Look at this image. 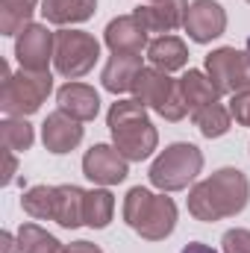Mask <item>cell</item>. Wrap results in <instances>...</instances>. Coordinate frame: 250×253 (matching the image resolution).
Here are the masks:
<instances>
[{
	"instance_id": "9a60e30c",
	"label": "cell",
	"mask_w": 250,
	"mask_h": 253,
	"mask_svg": "<svg viewBox=\"0 0 250 253\" xmlns=\"http://www.w3.org/2000/svg\"><path fill=\"white\" fill-rule=\"evenodd\" d=\"M56 103H59L62 112H68L77 121H94L97 112H100V94L91 85L77 83V80H68L56 91Z\"/></svg>"
},
{
	"instance_id": "e0dca14e",
	"label": "cell",
	"mask_w": 250,
	"mask_h": 253,
	"mask_svg": "<svg viewBox=\"0 0 250 253\" xmlns=\"http://www.w3.org/2000/svg\"><path fill=\"white\" fill-rule=\"evenodd\" d=\"M147 59L153 68L171 74V71H183L188 65V47L183 39L177 36H156L147 44Z\"/></svg>"
},
{
	"instance_id": "836d02e7",
	"label": "cell",
	"mask_w": 250,
	"mask_h": 253,
	"mask_svg": "<svg viewBox=\"0 0 250 253\" xmlns=\"http://www.w3.org/2000/svg\"><path fill=\"white\" fill-rule=\"evenodd\" d=\"M150 3H153V0H150Z\"/></svg>"
},
{
	"instance_id": "ffe728a7",
	"label": "cell",
	"mask_w": 250,
	"mask_h": 253,
	"mask_svg": "<svg viewBox=\"0 0 250 253\" xmlns=\"http://www.w3.org/2000/svg\"><path fill=\"white\" fill-rule=\"evenodd\" d=\"M59 227L77 230L85 224V189L80 186H56V218Z\"/></svg>"
},
{
	"instance_id": "5b68a950",
	"label": "cell",
	"mask_w": 250,
	"mask_h": 253,
	"mask_svg": "<svg viewBox=\"0 0 250 253\" xmlns=\"http://www.w3.org/2000/svg\"><path fill=\"white\" fill-rule=\"evenodd\" d=\"M203 171V150L197 144L177 141L168 144L150 165L147 177L159 191H183L188 183L197 180V174Z\"/></svg>"
},
{
	"instance_id": "d6986e66",
	"label": "cell",
	"mask_w": 250,
	"mask_h": 253,
	"mask_svg": "<svg viewBox=\"0 0 250 253\" xmlns=\"http://www.w3.org/2000/svg\"><path fill=\"white\" fill-rule=\"evenodd\" d=\"M97 0H42V15L47 24L68 27V24H83L94 15Z\"/></svg>"
},
{
	"instance_id": "4dcf8cb0",
	"label": "cell",
	"mask_w": 250,
	"mask_h": 253,
	"mask_svg": "<svg viewBox=\"0 0 250 253\" xmlns=\"http://www.w3.org/2000/svg\"><path fill=\"white\" fill-rule=\"evenodd\" d=\"M68 253H103L97 245H91V242H71L68 245Z\"/></svg>"
},
{
	"instance_id": "3957f363",
	"label": "cell",
	"mask_w": 250,
	"mask_h": 253,
	"mask_svg": "<svg viewBox=\"0 0 250 253\" xmlns=\"http://www.w3.org/2000/svg\"><path fill=\"white\" fill-rule=\"evenodd\" d=\"M124 221L144 242H162L177 227V203L165 197V191L153 194L144 186H135L124 197Z\"/></svg>"
},
{
	"instance_id": "d6a6232c",
	"label": "cell",
	"mask_w": 250,
	"mask_h": 253,
	"mask_svg": "<svg viewBox=\"0 0 250 253\" xmlns=\"http://www.w3.org/2000/svg\"><path fill=\"white\" fill-rule=\"evenodd\" d=\"M248 50H250V39H248Z\"/></svg>"
},
{
	"instance_id": "e575fe53",
	"label": "cell",
	"mask_w": 250,
	"mask_h": 253,
	"mask_svg": "<svg viewBox=\"0 0 250 253\" xmlns=\"http://www.w3.org/2000/svg\"><path fill=\"white\" fill-rule=\"evenodd\" d=\"M248 3H250V0H248Z\"/></svg>"
},
{
	"instance_id": "484cf974",
	"label": "cell",
	"mask_w": 250,
	"mask_h": 253,
	"mask_svg": "<svg viewBox=\"0 0 250 253\" xmlns=\"http://www.w3.org/2000/svg\"><path fill=\"white\" fill-rule=\"evenodd\" d=\"M0 141H3V150H12V153H27L36 141V129L27 118H3L0 121Z\"/></svg>"
},
{
	"instance_id": "f1b7e54d",
	"label": "cell",
	"mask_w": 250,
	"mask_h": 253,
	"mask_svg": "<svg viewBox=\"0 0 250 253\" xmlns=\"http://www.w3.org/2000/svg\"><path fill=\"white\" fill-rule=\"evenodd\" d=\"M0 248H3V253H21L18 239H15L9 230H3V233H0Z\"/></svg>"
},
{
	"instance_id": "f546056e",
	"label": "cell",
	"mask_w": 250,
	"mask_h": 253,
	"mask_svg": "<svg viewBox=\"0 0 250 253\" xmlns=\"http://www.w3.org/2000/svg\"><path fill=\"white\" fill-rule=\"evenodd\" d=\"M15 168H18V162H15V153L12 150H6V171H3V186H9L12 180H15Z\"/></svg>"
},
{
	"instance_id": "30bf717a",
	"label": "cell",
	"mask_w": 250,
	"mask_h": 253,
	"mask_svg": "<svg viewBox=\"0 0 250 253\" xmlns=\"http://www.w3.org/2000/svg\"><path fill=\"white\" fill-rule=\"evenodd\" d=\"M83 174L94 186H118L129 174V159L121 156L115 144H94L83 156Z\"/></svg>"
},
{
	"instance_id": "ac0fdd59",
	"label": "cell",
	"mask_w": 250,
	"mask_h": 253,
	"mask_svg": "<svg viewBox=\"0 0 250 253\" xmlns=\"http://www.w3.org/2000/svg\"><path fill=\"white\" fill-rule=\"evenodd\" d=\"M177 83H180V94H183V100H186L188 112H197V109H203V106H209V103H218V97H221L218 88L212 85L209 74H203V71H197V68H188Z\"/></svg>"
},
{
	"instance_id": "7402d4cb",
	"label": "cell",
	"mask_w": 250,
	"mask_h": 253,
	"mask_svg": "<svg viewBox=\"0 0 250 253\" xmlns=\"http://www.w3.org/2000/svg\"><path fill=\"white\" fill-rule=\"evenodd\" d=\"M39 0H0V36H18L33 24Z\"/></svg>"
},
{
	"instance_id": "6da1fadb",
	"label": "cell",
	"mask_w": 250,
	"mask_h": 253,
	"mask_svg": "<svg viewBox=\"0 0 250 253\" xmlns=\"http://www.w3.org/2000/svg\"><path fill=\"white\" fill-rule=\"evenodd\" d=\"M250 203V180L239 168H221L212 177L200 180L188 191V212L203 221L215 224L224 218H236Z\"/></svg>"
},
{
	"instance_id": "52a82bcc",
	"label": "cell",
	"mask_w": 250,
	"mask_h": 253,
	"mask_svg": "<svg viewBox=\"0 0 250 253\" xmlns=\"http://www.w3.org/2000/svg\"><path fill=\"white\" fill-rule=\"evenodd\" d=\"M100 59V42L91 33L83 30H68L62 27L56 33V47H53V68L65 80H80L85 77Z\"/></svg>"
},
{
	"instance_id": "4316f807",
	"label": "cell",
	"mask_w": 250,
	"mask_h": 253,
	"mask_svg": "<svg viewBox=\"0 0 250 253\" xmlns=\"http://www.w3.org/2000/svg\"><path fill=\"white\" fill-rule=\"evenodd\" d=\"M221 248H224V253H250V230H245V227L227 230L221 239Z\"/></svg>"
},
{
	"instance_id": "d4e9b609",
	"label": "cell",
	"mask_w": 250,
	"mask_h": 253,
	"mask_svg": "<svg viewBox=\"0 0 250 253\" xmlns=\"http://www.w3.org/2000/svg\"><path fill=\"white\" fill-rule=\"evenodd\" d=\"M21 206L36 221H53L56 218V186H33L24 191Z\"/></svg>"
},
{
	"instance_id": "8992f818",
	"label": "cell",
	"mask_w": 250,
	"mask_h": 253,
	"mask_svg": "<svg viewBox=\"0 0 250 253\" xmlns=\"http://www.w3.org/2000/svg\"><path fill=\"white\" fill-rule=\"evenodd\" d=\"M132 94L144 109H153L156 115H162L171 124L183 121L188 115V106L183 100V94H180V83L171 80V74H165V71H159L153 65L138 71Z\"/></svg>"
},
{
	"instance_id": "cb8c5ba5",
	"label": "cell",
	"mask_w": 250,
	"mask_h": 253,
	"mask_svg": "<svg viewBox=\"0 0 250 253\" xmlns=\"http://www.w3.org/2000/svg\"><path fill=\"white\" fill-rule=\"evenodd\" d=\"M112 215H115V194L106 186L85 191V227L103 230V227H109Z\"/></svg>"
},
{
	"instance_id": "277c9868",
	"label": "cell",
	"mask_w": 250,
	"mask_h": 253,
	"mask_svg": "<svg viewBox=\"0 0 250 253\" xmlns=\"http://www.w3.org/2000/svg\"><path fill=\"white\" fill-rule=\"evenodd\" d=\"M3 71V85H0V109L9 118H27L33 112L42 109V103L47 100V94L53 91V77L50 71H18L12 74V68L0 62Z\"/></svg>"
},
{
	"instance_id": "7c38bea8",
	"label": "cell",
	"mask_w": 250,
	"mask_h": 253,
	"mask_svg": "<svg viewBox=\"0 0 250 253\" xmlns=\"http://www.w3.org/2000/svg\"><path fill=\"white\" fill-rule=\"evenodd\" d=\"M103 42L112 53H141L150 44V33L135 15H121L106 24Z\"/></svg>"
},
{
	"instance_id": "2e32d148",
	"label": "cell",
	"mask_w": 250,
	"mask_h": 253,
	"mask_svg": "<svg viewBox=\"0 0 250 253\" xmlns=\"http://www.w3.org/2000/svg\"><path fill=\"white\" fill-rule=\"evenodd\" d=\"M141 53H112L109 62L103 65V88L112 91V94H124V91H132L135 85V77L141 71Z\"/></svg>"
},
{
	"instance_id": "ba28073f",
	"label": "cell",
	"mask_w": 250,
	"mask_h": 253,
	"mask_svg": "<svg viewBox=\"0 0 250 253\" xmlns=\"http://www.w3.org/2000/svg\"><path fill=\"white\" fill-rule=\"evenodd\" d=\"M206 74L218 94H239L250 88V50L218 47L206 53Z\"/></svg>"
},
{
	"instance_id": "7a4b0ae2",
	"label": "cell",
	"mask_w": 250,
	"mask_h": 253,
	"mask_svg": "<svg viewBox=\"0 0 250 253\" xmlns=\"http://www.w3.org/2000/svg\"><path fill=\"white\" fill-rule=\"evenodd\" d=\"M106 126L112 132L115 147L129 162H141V159L153 156V150L159 144V132L150 121L147 109L138 100H115L109 106Z\"/></svg>"
},
{
	"instance_id": "44dd1931",
	"label": "cell",
	"mask_w": 250,
	"mask_h": 253,
	"mask_svg": "<svg viewBox=\"0 0 250 253\" xmlns=\"http://www.w3.org/2000/svg\"><path fill=\"white\" fill-rule=\"evenodd\" d=\"M191 121L200 129V135H206V138H221V135L230 132L233 115H230V106H224V103L218 100V103H209V106L191 112Z\"/></svg>"
},
{
	"instance_id": "8fae6325",
	"label": "cell",
	"mask_w": 250,
	"mask_h": 253,
	"mask_svg": "<svg viewBox=\"0 0 250 253\" xmlns=\"http://www.w3.org/2000/svg\"><path fill=\"white\" fill-rule=\"evenodd\" d=\"M183 30L188 33V39L194 44H209V42H215V39L224 36V30H227V12L215 0H194V3H188Z\"/></svg>"
},
{
	"instance_id": "1f68e13d",
	"label": "cell",
	"mask_w": 250,
	"mask_h": 253,
	"mask_svg": "<svg viewBox=\"0 0 250 253\" xmlns=\"http://www.w3.org/2000/svg\"><path fill=\"white\" fill-rule=\"evenodd\" d=\"M183 253H218L212 245H203V242H188L186 248H183Z\"/></svg>"
},
{
	"instance_id": "4fadbf2b",
	"label": "cell",
	"mask_w": 250,
	"mask_h": 253,
	"mask_svg": "<svg viewBox=\"0 0 250 253\" xmlns=\"http://www.w3.org/2000/svg\"><path fill=\"white\" fill-rule=\"evenodd\" d=\"M188 0H153L147 6H138L132 15L147 27V33H162L171 36L174 30H180L186 24Z\"/></svg>"
},
{
	"instance_id": "9c48e42d",
	"label": "cell",
	"mask_w": 250,
	"mask_h": 253,
	"mask_svg": "<svg viewBox=\"0 0 250 253\" xmlns=\"http://www.w3.org/2000/svg\"><path fill=\"white\" fill-rule=\"evenodd\" d=\"M56 33H50L44 24H30L15 36V59L24 71H47L53 62Z\"/></svg>"
},
{
	"instance_id": "603a6c76",
	"label": "cell",
	"mask_w": 250,
	"mask_h": 253,
	"mask_svg": "<svg viewBox=\"0 0 250 253\" xmlns=\"http://www.w3.org/2000/svg\"><path fill=\"white\" fill-rule=\"evenodd\" d=\"M18 245H21V253H68V245H62L56 236H50L33 221L18 227Z\"/></svg>"
},
{
	"instance_id": "83f0119b",
	"label": "cell",
	"mask_w": 250,
	"mask_h": 253,
	"mask_svg": "<svg viewBox=\"0 0 250 253\" xmlns=\"http://www.w3.org/2000/svg\"><path fill=\"white\" fill-rule=\"evenodd\" d=\"M230 115H233L236 124L250 126V88H245V91H239V94L230 97Z\"/></svg>"
},
{
	"instance_id": "5bb4252c",
	"label": "cell",
	"mask_w": 250,
	"mask_h": 253,
	"mask_svg": "<svg viewBox=\"0 0 250 253\" xmlns=\"http://www.w3.org/2000/svg\"><path fill=\"white\" fill-rule=\"evenodd\" d=\"M42 141H44V147H47L50 153H56V156L71 153V150L83 141V121L71 118L62 109H56V112H50V115L44 118V124H42Z\"/></svg>"
}]
</instances>
